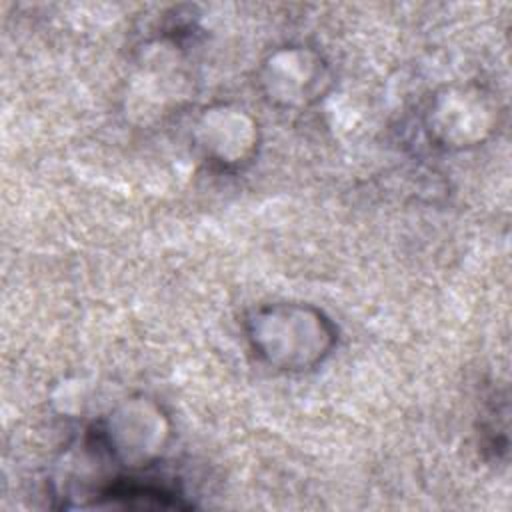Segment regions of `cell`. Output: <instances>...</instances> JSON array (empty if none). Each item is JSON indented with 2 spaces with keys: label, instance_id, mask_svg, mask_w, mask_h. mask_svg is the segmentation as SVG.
I'll return each instance as SVG.
<instances>
[{
  "label": "cell",
  "instance_id": "1",
  "mask_svg": "<svg viewBox=\"0 0 512 512\" xmlns=\"http://www.w3.org/2000/svg\"><path fill=\"white\" fill-rule=\"evenodd\" d=\"M246 338L266 364L302 372L318 366L336 344V328L318 308L306 304H266L246 320Z\"/></svg>",
  "mask_w": 512,
  "mask_h": 512
}]
</instances>
